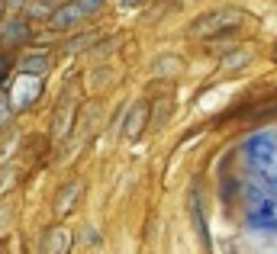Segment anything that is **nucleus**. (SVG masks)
<instances>
[{
  "label": "nucleus",
  "mask_w": 277,
  "mask_h": 254,
  "mask_svg": "<svg viewBox=\"0 0 277 254\" xmlns=\"http://www.w3.org/2000/svg\"><path fill=\"white\" fill-rule=\"evenodd\" d=\"M242 23H245V13L239 6H219V10H209L203 16H197L187 26V32L193 39H216V36H226V32L239 29Z\"/></svg>",
  "instance_id": "f257e3e1"
},
{
  "label": "nucleus",
  "mask_w": 277,
  "mask_h": 254,
  "mask_svg": "<svg viewBox=\"0 0 277 254\" xmlns=\"http://www.w3.org/2000/svg\"><path fill=\"white\" fill-rule=\"evenodd\" d=\"M71 84H74V81H68V87H65V90L58 93V100H55V113H52V139H55V142H62L65 135L71 132V126H74L78 103H74Z\"/></svg>",
  "instance_id": "f03ea898"
},
{
  "label": "nucleus",
  "mask_w": 277,
  "mask_h": 254,
  "mask_svg": "<svg viewBox=\"0 0 277 254\" xmlns=\"http://www.w3.org/2000/svg\"><path fill=\"white\" fill-rule=\"evenodd\" d=\"M6 97H10V109L23 113V109H32V106H36V100L42 97V84H39L36 74H19L16 87H13Z\"/></svg>",
  "instance_id": "7ed1b4c3"
},
{
  "label": "nucleus",
  "mask_w": 277,
  "mask_h": 254,
  "mask_svg": "<svg viewBox=\"0 0 277 254\" xmlns=\"http://www.w3.org/2000/svg\"><path fill=\"white\" fill-rule=\"evenodd\" d=\"M32 39V19L26 13H13L3 26H0V45L3 49H19Z\"/></svg>",
  "instance_id": "20e7f679"
},
{
  "label": "nucleus",
  "mask_w": 277,
  "mask_h": 254,
  "mask_svg": "<svg viewBox=\"0 0 277 254\" xmlns=\"http://www.w3.org/2000/svg\"><path fill=\"white\" fill-rule=\"evenodd\" d=\"M81 196H84V180H68L58 187L55 200H52V212H55V219L62 222L65 216H71L74 206L81 203Z\"/></svg>",
  "instance_id": "39448f33"
},
{
  "label": "nucleus",
  "mask_w": 277,
  "mask_h": 254,
  "mask_svg": "<svg viewBox=\"0 0 277 254\" xmlns=\"http://www.w3.org/2000/svg\"><path fill=\"white\" fill-rule=\"evenodd\" d=\"M84 19V13H81V6H78V0H68V3H62V6H55V10L49 13V29H55V32H65V29H74V26Z\"/></svg>",
  "instance_id": "423d86ee"
},
{
  "label": "nucleus",
  "mask_w": 277,
  "mask_h": 254,
  "mask_svg": "<svg viewBox=\"0 0 277 254\" xmlns=\"http://www.w3.org/2000/svg\"><path fill=\"white\" fill-rule=\"evenodd\" d=\"M152 122V109H148V103L142 100L136 103L132 109H126V119H123V135L126 139H139L142 132H145V126Z\"/></svg>",
  "instance_id": "0eeeda50"
},
{
  "label": "nucleus",
  "mask_w": 277,
  "mask_h": 254,
  "mask_svg": "<svg viewBox=\"0 0 277 254\" xmlns=\"http://www.w3.org/2000/svg\"><path fill=\"white\" fill-rule=\"evenodd\" d=\"M16 68H19V74H36V78H42V74H49L52 68H55V58H52L49 52H32V55L16 58Z\"/></svg>",
  "instance_id": "6e6552de"
},
{
  "label": "nucleus",
  "mask_w": 277,
  "mask_h": 254,
  "mask_svg": "<svg viewBox=\"0 0 277 254\" xmlns=\"http://www.w3.org/2000/svg\"><path fill=\"white\" fill-rule=\"evenodd\" d=\"M187 209H190V219H193V225H197V235H200V242H203V248H209L206 212H203V203H200V190L197 187H190V193H187Z\"/></svg>",
  "instance_id": "1a4fd4ad"
},
{
  "label": "nucleus",
  "mask_w": 277,
  "mask_h": 254,
  "mask_svg": "<svg viewBox=\"0 0 277 254\" xmlns=\"http://www.w3.org/2000/svg\"><path fill=\"white\" fill-rule=\"evenodd\" d=\"M248 65H252V52L248 49H229L219 58V71L222 74H235V71H242V68H248Z\"/></svg>",
  "instance_id": "9d476101"
},
{
  "label": "nucleus",
  "mask_w": 277,
  "mask_h": 254,
  "mask_svg": "<svg viewBox=\"0 0 277 254\" xmlns=\"http://www.w3.org/2000/svg\"><path fill=\"white\" fill-rule=\"evenodd\" d=\"M71 248V235L62 229V225H55V229H49V235H45V254H65Z\"/></svg>",
  "instance_id": "9b49d317"
},
{
  "label": "nucleus",
  "mask_w": 277,
  "mask_h": 254,
  "mask_svg": "<svg viewBox=\"0 0 277 254\" xmlns=\"http://www.w3.org/2000/svg\"><path fill=\"white\" fill-rule=\"evenodd\" d=\"M100 39V32H81L78 39H68V42L62 45V52L65 55H78V52H84V49H91L93 42Z\"/></svg>",
  "instance_id": "f8f14e48"
},
{
  "label": "nucleus",
  "mask_w": 277,
  "mask_h": 254,
  "mask_svg": "<svg viewBox=\"0 0 277 254\" xmlns=\"http://www.w3.org/2000/svg\"><path fill=\"white\" fill-rule=\"evenodd\" d=\"M181 71V61L174 58V55H165V58H158L152 65V74L155 78H168V74H178Z\"/></svg>",
  "instance_id": "ddd939ff"
},
{
  "label": "nucleus",
  "mask_w": 277,
  "mask_h": 254,
  "mask_svg": "<svg viewBox=\"0 0 277 254\" xmlns=\"http://www.w3.org/2000/svg\"><path fill=\"white\" fill-rule=\"evenodd\" d=\"M16 183H19V170L16 168H0V196H6Z\"/></svg>",
  "instance_id": "4468645a"
},
{
  "label": "nucleus",
  "mask_w": 277,
  "mask_h": 254,
  "mask_svg": "<svg viewBox=\"0 0 277 254\" xmlns=\"http://www.w3.org/2000/svg\"><path fill=\"white\" fill-rule=\"evenodd\" d=\"M52 6L45 3V0H29V6H26V16L29 19H49Z\"/></svg>",
  "instance_id": "2eb2a0df"
},
{
  "label": "nucleus",
  "mask_w": 277,
  "mask_h": 254,
  "mask_svg": "<svg viewBox=\"0 0 277 254\" xmlns=\"http://www.w3.org/2000/svg\"><path fill=\"white\" fill-rule=\"evenodd\" d=\"M78 6H81V13H84V19H91V16H100V13H103L106 0H78Z\"/></svg>",
  "instance_id": "dca6fc26"
},
{
  "label": "nucleus",
  "mask_w": 277,
  "mask_h": 254,
  "mask_svg": "<svg viewBox=\"0 0 277 254\" xmlns=\"http://www.w3.org/2000/svg\"><path fill=\"white\" fill-rule=\"evenodd\" d=\"M168 113H171V100H158L155 103V119L148 122L152 129H158V126H165V119H168Z\"/></svg>",
  "instance_id": "f3484780"
},
{
  "label": "nucleus",
  "mask_w": 277,
  "mask_h": 254,
  "mask_svg": "<svg viewBox=\"0 0 277 254\" xmlns=\"http://www.w3.org/2000/svg\"><path fill=\"white\" fill-rule=\"evenodd\" d=\"M13 65H16V58H13L10 52H0V84L6 81V71H10Z\"/></svg>",
  "instance_id": "a211bd4d"
},
{
  "label": "nucleus",
  "mask_w": 277,
  "mask_h": 254,
  "mask_svg": "<svg viewBox=\"0 0 277 254\" xmlns=\"http://www.w3.org/2000/svg\"><path fill=\"white\" fill-rule=\"evenodd\" d=\"M26 6H29V0H6V10L10 13H26Z\"/></svg>",
  "instance_id": "6ab92c4d"
},
{
  "label": "nucleus",
  "mask_w": 277,
  "mask_h": 254,
  "mask_svg": "<svg viewBox=\"0 0 277 254\" xmlns=\"http://www.w3.org/2000/svg\"><path fill=\"white\" fill-rule=\"evenodd\" d=\"M10 219H13V209H10V206H0V232L10 225Z\"/></svg>",
  "instance_id": "aec40b11"
},
{
  "label": "nucleus",
  "mask_w": 277,
  "mask_h": 254,
  "mask_svg": "<svg viewBox=\"0 0 277 254\" xmlns=\"http://www.w3.org/2000/svg\"><path fill=\"white\" fill-rule=\"evenodd\" d=\"M6 119H10V103H0V129L6 126Z\"/></svg>",
  "instance_id": "412c9836"
},
{
  "label": "nucleus",
  "mask_w": 277,
  "mask_h": 254,
  "mask_svg": "<svg viewBox=\"0 0 277 254\" xmlns=\"http://www.w3.org/2000/svg\"><path fill=\"white\" fill-rule=\"evenodd\" d=\"M45 3L52 6V10H55V6H62V3H68V0H45Z\"/></svg>",
  "instance_id": "4be33fe9"
},
{
  "label": "nucleus",
  "mask_w": 277,
  "mask_h": 254,
  "mask_svg": "<svg viewBox=\"0 0 277 254\" xmlns=\"http://www.w3.org/2000/svg\"><path fill=\"white\" fill-rule=\"evenodd\" d=\"M0 103H10V97H6V90L0 87Z\"/></svg>",
  "instance_id": "5701e85b"
},
{
  "label": "nucleus",
  "mask_w": 277,
  "mask_h": 254,
  "mask_svg": "<svg viewBox=\"0 0 277 254\" xmlns=\"http://www.w3.org/2000/svg\"><path fill=\"white\" fill-rule=\"evenodd\" d=\"M119 3H123V6H132V3H139V0H119Z\"/></svg>",
  "instance_id": "b1692460"
},
{
  "label": "nucleus",
  "mask_w": 277,
  "mask_h": 254,
  "mask_svg": "<svg viewBox=\"0 0 277 254\" xmlns=\"http://www.w3.org/2000/svg\"><path fill=\"white\" fill-rule=\"evenodd\" d=\"M6 10V0H0V13H3Z\"/></svg>",
  "instance_id": "393cba45"
},
{
  "label": "nucleus",
  "mask_w": 277,
  "mask_h": 254,
  "mask_svg": "<svg viewBox=\"0 0 277 254\" xmlns=\"http://www.w3.org/2000/svg\"><path fill=\"white\" fill-rule=\"evenodd\" d=\"M274 58H277V49H274Z\"/></svg>",
  "instance_id": "a878e982"
}]
</instances>
